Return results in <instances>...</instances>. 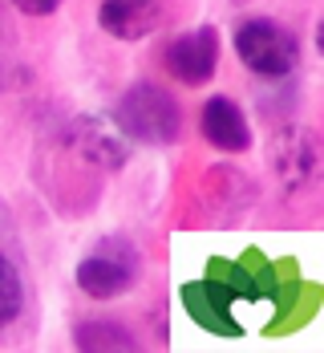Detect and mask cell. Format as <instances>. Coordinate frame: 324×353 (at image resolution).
Returning a JSON list of instances; mask_svg holds the SVG:
<instances>
[{
  "instance_id": "14",
  "label": "cell",
  "mask_w": 324,
  "mask_h": 353,
  "mask_svg": "<svg viewBox=\"0 0 324 353\" xmlns=\"http://www.w3.org/2000/svg\"><path fill=\"white\" fill-rule=\"evenodd\" d=\"M0 85H4V77H0Z\"/></svg>"
},
{
  "instance_id": "9",
  "label": "cell",
  "mask_w": 324,
  "mask_h": 353,
  "mask_svg": "<svg viewBox=\"0 0 324 353\" xmlns=\"http://www.w3.org/2000/svg\"><path fill=\"white\" fill-rule=\"evenodd\" d=\"M239 292H235V284L231 281H219V276H207V281L199 284H186V292H182V305H186V313L199 321L203 329H211V333H239V325L231 317V301H235Z\"/></svg>"
},
{
  "instance_id": "4",
  "label": "cell",
  "mask_w": 324,
  "mask_h": 353,
  "mask_svg": "<svg viewBox=\"0 0 324 353\" xmlns=\"http://www.w3.org/2000/svg\"><path fill=\"white\" fill-rule=\"evenodd\" d=\"M272 175L280 179L284 191H300L308 187L312 179L321 175L324 167V146L316 142V134L308 126H284L276 139H272Z\"/></svg>"
},
{
  "instance_id": "1",
  "label": "cell",
  "mask_w": 324,
  "mask_h": 353,
  "mask_svg": "<svg viewBox=\"0 0 324 353\" xmlns=\"http://www.w3.org/2000/svg\"><path fill=\"white\" fill-rule=\"evenodd\" d=\"M109 118L118 122V130L126 139L138 142V146H171L182 134L179 102L154 81H134L118 98V106L109 110Z\"/></svg>"
},
{
  "instance_id": "7",
  "label": "cell",
  "mask_w": 324,
  "mask_h": 353,
  "mask_svg": "<svg viewBox=\"0 0 324 353\" xmlns=\"http://www.w3.org/2000/svg\"><path fill=\"white\" fill-rule=\"evenodd\" d=\"M199 130L203 139L211 142L223 154H244L252 150V126H248V114L235 106L227 94H215L207 98L203 110H199Z\"/></svg>"
},
{
  "instance_id": "11",
  "label": "cell",
  "mask_w": 324,
  "mask_h": 353,
  "mask_svg": "<svg viewBox=\"0 0 324 353\" xmlns=\"http://www.w3.org/2000/svg\"><path fill=\"white\" fill-rule=\"evenodd\" d=\"M21 313H25V276L21 264L0 248V329L12 325Z\"/></svg>"
},
{
  "instance_id": "12",
  "label": "cell",
  "mask_w": 324,
  "mask_h": 353,
  "mask_svg": "<svg viewBox=\"0 0 324 353\" xmlns=\"http://www.w3.org/2000/svg\"><path fill=\"white\" fill-rule=\"evenodd\" d=\"M65 0H12V8L17 12H25V17H49V12H57Z\"/></svg>"
},
{
  "instance_id": "6",
  "label": "cell",
  "mask_w": 324,
  "mask_h": 353,
  "mask_svg": "<svg viewBox=\"0 0 324 353\" xmlns=\"http://www.w3.org/2000/svg\"><path fill=\"white\" fill-rule=\"evenodd\" d=\"M69 146L94 167H106V171H118L126 159H130V139L118 130V122L109 114H85L77 118L69 130H65Z\"/></svg>"
},
{
  "instance_id": "10",
  "label": "cell",
  "mask_w": 324,
  "mask_h": 353,
  "mask_svg": "<svg viewBox=\"0 0 324 353\" xmlns=\"http://www.w3.org/2000/svg\"><path fill=\"white\" fill-rule=\"evenodd\" d=\"M77 350H134V333H126L118 321H81L73 329Z\"/></svg>"
},
{
  "instance_id": "13",
  "label": "cell",
  "mask_w": 324,
  "mask_h": 353,
  "mask_svg": "<svg viewBox=\"0 0 324 353\" xmlns=\"http://www.w3.org/2000/svg\"><path fill=\"white\" fill-rule=\"evenodd\" d=\"M316 49H321V57H324V21H321V29H316Z\"/></svg>"
},
{
  "instance_id": "5",
  "label": "cell",
  "mask_w": 324,
  "mask_h": 353,
  "mask_svg": "<svg viewBox=\"0 0 324 353\" xmlns=\"http://www.w3.org/2000/svg\"><path fill=\"white\" fill-rule=\"evenodd\" d=\"M219 53H223V41H219V29L215 25H199L191 33L175 37L162 53V65L166 73L182 81V85H207L219 70Z\"/></svg>"
},
{
  "instance_id": "8",
  "label": "cell",
  "mask_w": 324,
  "mask_h": 353,
  "mask_svg": "<svg viewBox=\"0 0 324 353\" xmlns=\"http://www.w3.org/2000/svg\"><path fill=\"white\" fill-rule=\"evenodd\" d=\"M166 17V0H102L98 4V25L114 41H142Z\"/></svg>"
},
{
  "instance_id": "2",
  "label": "cell",
  "mask_w": 324,
  "mask_h": 353,
  "mask_svg": "<svg viewBox=\"0 0 324 353\" xmlns=\"http://www.w3.org/2000/svg\"><path fill=\"white\" fill-rule=\"evenodd\" d=\"M142 276V248L126 236H102L77 260V288L94 301H114Z\"/></svg>"
},
{
  "instance_id": "3",
  "label": "cell",
  "mask_w": 324,
  "mask_h": 353,
  "mask_svg": "<svg viewBox=\"0 0 324 353\" xmlns=\"http://www.w3.org/2000/svg\"><path fill=\"white\" fill-rule=\"evenodd\" d=\"M235 53L252 73L268 81H284L300 65V41L288 25L272 21V17H248L235 25Z\"/></svg>"
}]
</instances>
